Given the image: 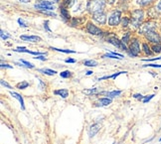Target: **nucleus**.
Wrapping results in <instances>:
<instances>
[{
    "label": "nucleus",
    "instance_id": "obj_21",
    "mask_svg": "<svg viewBox=\"0 0 161 144\" xmlns=\"http://www.w3.org/2000/svg\"><path fill=\"white\" fill-rule=\"evenodd\" d=\"M112 99L110 98H102V99H99V102L101 103L99 105H102V106H106V105H109L110 103H112Z\"/></svg>",
    "mask_w": 161,
    "mask_h": 144
},
{
    "label": "nucleus",
    "instance_id": "obj_14",
    "mask_svg": "<svg viewBox=\"0 0 161 144\" xmlns=\"http://www.w3.org/2000/svg\"><path fill=\"white\" fill-rule=\"evenodd\" d=\"M121 91H112V92H99V95H105L107 98H110V99H113V98H116V96H119L121 95Z\"/></svg>",
    "mask_w": 161,
    "mask_h": 144
},
{
    "label": "nucleus",
    "instance_id": "obj_2",
    "mask_svg": "<svg viewBox=\"0 0 161 144\" xmlns=\"http://www.w3.org/2000/svg\"><path fill=\"white\" fill-rule=\"evenodd\" d=\"M105 7H106L105 0H89L87 3V9L92 15L95 13L103 11Z\"/></svg>",
    "mask_w": 161,
    "mask_h": 144
},
{
    "label": "nucleus",
    "instance_id": "obj_46",
    "mask_svg": "<svg viewBox=\"0 0 161 144\" xmlns=\"http://www.w3.org/2000/svg\"><path fill=\"white\" fill-rule=\"evenodd\" d=\"M65 62H66L67 64H75V63H76V60H75V59H71V58H69V59H66V60H65Z\"/></svg>",
    "mask_w": 161,
    "mask_h": 144
},
{
    "label": "nucleus",
    "instance_id": "obj_27",
    "mask_svg": "<svg viewBox=\"0 0 161 144\" xmlns=\"http://www.w3.org/2000/svg\"><path fill=\"white\" fill-rule=\"evenodd\" d=\"M151 50H152V52L155 54L161 53V44H153L151 46Z\"/></svg>",
    "mask_w": 161,
    "mask_h": 144
},
{
    "label": "nucleus",
    "instance_id": "obj_34",
    "mask_svg": "<svg viewBox=\"0 0 161 144\" xmlns=\"http://www.w3.org/2000/svg\"><path fill=\"white\" fill-rule=\"evenodd\" d=\"M155 96V95H146V96H144L143 98V99H142V102L143 103H147L148 102H150V99H152Z\"/></svg>",
    "mask_w": 161,
    "mask_h": 144
},
{
    "label": "nucleus",
    "instance_id": "obj_25",
    "mask_svg": "<svg viewBox=\"0 0 161 144\" xmlns=\"http://www.w3.org/2000/svg\"><path fill=\"white\" fill-rule=\"evenodd\" d=\"M148 15L151 18H157V17H159V11L156 8H151L149 10Z\"/></svg>",
    "mask_w": 161,
    "mask_h": 144
},
{
    "label": "nucleus",
    "instance_id": "obj_19",
    "mask_svg": "<svg viewBox=\"0 0 161 144\" xmlns=\"http://www.w3.org/2000/svg\"><path fill=\"white\" fill-rule=\"evenodd\" d=\"M83 22H84V19H81L80 17H74L71 19V26L76 27V26H79V25H81Z\"/></svg>",
    "mask_w": 161,
    "mask_h": 144
},
{
    "label": "nucleus",
    "instance_id": "obj_52",
    "mask_svg": "<svg viewBox=\"0 0 161 144\" xmlns=\"http://www.w3.org/2000/svg\"><path fill=\"white\" fill-rule=\"evenodd\" d=\"M20 2H22V3H28V2H30V0H20Z\"/></svg>",
    "mask_w": 161,
    "mask_h": 144
},
{
    "label": "nucleus",
    "instance_id": "obj_3",
    "mask_svg": "<svg viewBox=\"0 0 161 144\" xmlns=\"http://www.w3.org/2000/svg\"><path fill=\"white\" fill-rule=\"evenodd\" d=\"M157 28V24L155 21H147L141 24V26L138 29V34L139 35H146L147 33L151 31H155Z\"/></svg>",
    "mask_w": 161,
    "mask_h": 144
},
{
    "label": "nucleus",
    "instance_id": "obj_22",
    "mask_svg": "<svg viewBox=\"0 0 161 144\" xmlns=\"http://www.w3.org/2000/svg\"><path fill=\"white\" fill-rule=\"evenodd\" d=\"M83 92L85 95H99V89L98 88H95V89H85L83 91Z\"/></svg>",
    "mask_w": 161,
    "mask_h": 144
},
{
    "label": "nucleus",
    "instance_id": "obj_9",
    "mask_svg": "<svg viewBox=\"0 0 161 144\" xmlns=\"http://www.w3.org/2000/svg\"><path fill=\"white\" fill-rule=\"evenodd\" d=\"M86 31L87 33L91 34V35H95V36H99L102 34V30L101 28H99L96 25H95L92 22H88L86 25Z\"/></svg>",
    "mask_w": 161,
    "mask_h": 144
},
{
    "label": "nucleus",
    "instance_id": "obj_35",
    "mask_svg": "<svg viewBox=\"0 0 161 144\" xmlns=\"http://www.w3.org/2000/svg\"><path fill=\"white\" fill-rule=\"evenodd\" d=\"M121 74H127V72H126V71H122V72H117V73L113 74V75H109V78H110V79H112V80H114V79H116V78L119 77V75H121Z\"/></svg>",
    "mask_w": 161,
    "mask_h": 144
},
{
    "label": "nucleus",
    "instance_id": "obj_8",
    "mask_svg": "<svg viewBox=\"0 0 161 144\" xmlns=\"http://www.w3.org/2000/svg\"><path fill=\"white\" fill-rule=\"evenodd\" d=\"M144 37L149 43H152V44H161V34H159L156 31L149 32V33L144 35Z\"/></svg>",
    "mask_w": 161,
    "mask_h": 144
},
{
    "label": "nucleus",
    "instance_id": "obj_50",
    "mask_svg": "<svg viewBox=\"0 0 161 144\" xmlns=\"http://www.w3.org/2000/svg\"><path fill=\"white\" fill-rule=\"evenodd\" d=\"M105 1H106V3H109V5H112V4L116 3V0H105Z\"/></svg>",
    "mask_w": 161,
    "mask_h": 144
},
{
    "label": "nucleus",
    "instance_id": "obj_11",
    "mask_svg": "<svg viewBox=\"0 0 161 144\" xmlns=\"http://www.w3.org/2000/svg\"><path fill=\"white\" fill-rule=\"evenodd\" d=\"M20 39L24 42H30V43H39L42 41V38L36 35H21Z\"/></svg>",
    "mask_w": 161,
    "mask_h": 144
},
{
    "label": "nucleus",
    "instance_id": "obj_13",
    "mask_svg": "<svg viewBox=\"0 0 161 144\" xmlns=\"http://www.w3.org/2000/svg\"><path fill=\"white\" fill-rule=\"evenodd\" d=\"M99 130H101V124L99 123H94L91 125V127L89 129V137H94V136L98 133Z\"/></svg>",
    "mask_w": 161,
    "mask_h": 144
},
{
    "label": "nucleus",
    "instance_id": "obj_47",
    "mask_svg": "<svg viewBox=\"0 0 161 144\" xmlns=\"http://www.w3.org/2000/svg\"><path fill=\"white\" fill-rule=\"evenodd\" d=\"M133 98L134 99H143V96L142 95H140V93H135V95H133Z\"/></svg>",
    "mask_w": 161,
    "mask_h": 144
},
{
    "label": "nucleus",
    "instance_id": "obj_45",
    "mask_svg": "<svg viewBox=\"0 0 161 144\" xmlns=\"http://www.w3.org/2000/svg\"><path fill=\"white\" fill-rule=\"evenodd\" d=\"M0 66H1V68H7V69H12V66H10V65H8V64H5V63H1V65H0Z\"/></svg>",
    "mask_w": 161,
    "mask_h": 144
},
{
    "label": "nucleus",
    "instance_id": "obj_5",
    "mask_svg": "<svg viewBox=\"0 0 161 144\" xmlns=\"http://www.w3.org/2000/svg\"><path fill=\"white\" fill-rule=\"evenodd\" d=\"M106 42L110 43L112 45H113L114 47H116L117 49L121 50V51H127V48H126V45L124 44V43L119 40V39H117V37L114 34H109V36H107L106 38Z\"/></svg>",
    "mask_w": 161,
    "mask_h": 144
},
{
    "label": "nucleus",
    "instance_id": "obj_36",
    "mask_svg": "<svg viewBox=\"0 0 161 144\" xmlns=\"http://www.w3.org/2000/svg\"><path fill=\"white\" fill-rule=\"evenodd\" d=\"M17 22H18V24H19V26H20V27H23V28H26V27H28V25L24 22V20L22 19V18H18Z\"/></svg>",
    "mask_w": 161,
    "mask_h": 144
},
{
    "label": "nucleus",
    "instance_id": "obj_41",
    "mask_svg": "<svg viewBox=\"0 0 161 144\" xmlns=\"http://www.w3.org/2000/svg\"><path fill=\"white\" fill-rule=\"evenodd\" d=\"M1 85H3V86H5V88H7V89H13L11 85H10L8 82H7L6 81H4V80H1Z\"/></svg>",
    "mask_w": 161,
    "mask_h": 144
},
{
    "label": "nucleus",
    "instance_id": "obj_33",
    "mask_svg": "<svg viewBox=\"0 0 161 144\" xmlns=\"http://www.w3.org/2000/svg\"><path fill=\"white\" fill-rule=\"evenodd\" d=\"M102 58H109V59H116V60H120L121 58H119V57H117V56H116V55H113V54H112V53H106V54H105V55H102Z\"/></svg>",
    "mask_w": 161,
    "mask_h": 144
},
{
    "label": "nucleus",
    "instance_id": "obj_15",
    "mask_svg": "<svg viewBox=\"0 0 161 144\" xmlns=\"http://www.w3.org/2000/svg\"><path fill=\"white\" fill-rule=\"evenodd\" d=\"M10 95H11L14 99H16L18 102H19L20 105H21V109L24 110V109H25V103H24V99H23V98H22V95H19V93L15 92H10Z\"/></svg>",
    "mask_w": 161,
    "mask_h": 144
},
{
    "label": "nucleus",
    "instance_id": "obj_10",
    "mask_svg": "<svg viewBox=\"0 0 161 144\" xmlns=\"http://www.w3.org/2000/svg\"><path fill=\"white\" fill-rule=\"evenodd\" d=\"M92 20L96 21V22L99 25H106L107 22V17H106V12L102 11V12L92 14Z\"/></svg>",
    "mask_w": 161,
    "mask_h": 144
},
{
    "label": "nucleus",
    "instance_id": "obj_54",
    "mask_svg": "<svg viewBox=\"0 0 161 144\" xmlns=\"http://www.w3.org/2000/svg\"><path fill=\"white\" fill-rule=\"evenodd\" d=\"M160 32H161V26H160Z\"/></svg>",
    "mask_w": 161,
    "mask_h": 144
},
{
    "label": "nucleus",
    "instance_id": "obj_17",
    "mask_svg": "<svg viewBox=\"0 0 161 144\" xmlns=\"http://www.w3.org/2000/svg\"><path fill=\"white\" fill-rule=\"evenodd\" d=\"M142 52L145 54L146 56H151L153 52L151 50V47H150L147 43H143L142 44Z\"/></svg>",
    "mask_w": 161,
    "mask_h": 144
},
{
    "label": "nucleus",
    "instance_id": "obj_28",
    "mask_svg": "<svg viewBox=\"0 0 161 144\" xmlns=\"http://www.w3.org/2000/svg\"><path fill=\"white\" fill-rule=\"evenodd\" d=\"M29 85H30L29 82H26V81H23V82H21L20 84L17 85V89H27Z\"/></svg>",
    "mask_w": 161,
    "mask_h": 144
},
{
    "label": "nucleus",
    "instance_id": "obj_24",
    "mask_svg": "<svg viewBox=\"0 0 161 144\" xmlns=\"http://www.w3.org/2000/svg\"><path fill=\"white\" fill-rule=\"evenodd\" d=\"M83 64L86 67H96L98 66V62L95 60H86L83 62Z\"/></svg>",
    "mask_w": 161,
    "mask_h": 144
},
{
    "label": "nucleus",
    "instance_id": "obj_23",
    "mask_svg": "<svg viewBox=\"0 0 161 144\" xmlns=\"http://www.w3.org/2000/svg\"><path fill=\"white\" fill-rule=\"evenodd\" d=\"M153 0H137V4L140 7H147L152 4Z\"/></svg>",
    "mask_w": 161,
    "mask_h": 144
},
{
    "label": "nucleus",
    "instance_id": "obj_49",
    "mask_svg": "<svg viewBox=\"0 0 161 144\" xmlns=\"http://www.w3.org/2000/svg\"><path fill=\"white\" fill-rule=\"evenodd\" d=\"M109 75H105V77H102V78H99L98 79V81H103V80H109Z\"/></svg>",
    "mask_w": 161,
    "mask_h": 144
},
{
    "label": "nucleus",
    "instance_id": "obj_32",
    "mask_svg": "<svg viewBox=\"0 0 161 144\" xmlns=\"http://www.w3.org/2000/svg\"><path fill=\"white\" fill-rule=\"evenodd\" d=\"M121 41H122L125 45L129 43V41H130V33H129V32H126V34H125V35L123 36V37H122V39H121Z\"/></svg>",
    "mask_w": 161,
    "mask_h": 144
},
{
    "label": "nucleus",
    "instance_id": "obj_38",
    "mask_svg": "<svg viewBox=\"0 0 161 144\" xmlns=\"http://www.w3.org/2000/svg\"><path fill=\"white\" fill-rule=\"evenodd\" d=\"M41 13L45 14V15H49V16H53V17H56V13H54L52 11H49V10H44V11H40Z\"/></svg>",
    "mask_w": 161,
    "mask_h": 144
},
{
    "label": "nucleus",
    "instance_id": "obj_40",
    "mask_svg": "<svg viewBox=\"0 0 161 144\" xmlns=\"http://www.w3.org/2000/svg\"><path fill=\"white\" fill-rule=\"evenodd\" d=\"M38 80H39V84H40V85H39V86H40V89H43V91H45L46 88H47V86H46V84L41 80V79H38Z\"/></svg>",
    "mask_w": 161,
    "mask_h": 144
},
{
    "label": "nucleus",
    "instance_id": "obj_42",
    "mask_svg": "<svg viewBox=\"0 0 161 144\" xmlns=\"http://www.w3.org/2000/svg\"><path fill=\"white\" fill-rule=\"evenodd\" d=\"M33 59H35V60H40V61H47V58L44 57V55H40V56L33 57Z\"/></svg>",
    "mask_w": 161,
    "mask_h": 144
},
{
    "label": "nucleus",
    "instance_id": "obj_6",
    "mask_svg": "<svg viewBox=\"0 0 161 144\" xmlns=\"http://www.w3.org/2000/svg\"><path fill=\"white\" fill-rule=\"evenodd\" d=\"M121 20H122V18H121V11H119V10H114L109 15L107 23H109V26L114 27L119 25L121 23Z\"/></svg>",
    "mask_w": 161,
    "mask_h": 144
},
{
    "label": "nucleus",
    "instance_id": "obj_7",
    "mask_svg": "<svg viewBox=\"0 0 161 144\" xmlns=\"http://www.w3.org/2000/svg\"><path fill=\"white\" fill-rule=\"evenodd\" d=\"M36 9L39 11H44V10H49V11H53L55 9L53 1H48V0H39V1L34 5Z\"/></svg>",
    "mask_w": 161,
    "mask_h": 144
},
{
    "label": "nucleus",
    "instance_id": "obj_1",
    "mask_svg": "<svg viewBox=\"0 0 161 144\" xmlns=\"http://www.w3.org/2000/svg\"><path fill=\"white\" fill-rule=\"evenodd\" d=\"M143 20H144V11L142 9H135L131 12L130 25L133 30L139 29L143 23Z\"/></svg>",
    "mask_w": 161,
    "mask_h": 144
},
{
    "label": "nucleus",
    "instance_id": "obj_18",
    "mask_svg": "<svg viewBox=\"0 0 161 144\" xmlns=\"http://www.w3.org/2000/svg\"><path fill=\"white\" fill-rule=\"evenodd\" d=\"M38 72L43 75H55L57 74V72L52 69H38Z\"/></svg>",
    "mask_w": 161,
    "mask_h": 144
},
{
    "label": "nucleus",
    "instance_id": "obj_29",
    "mask_svg": "<svg viewBox=\"0 0 161 144\" xmlns=\"http://www.w3.org/2000/svg\"><path fill=\"white\" fill-rule=\"evenodd\" d=\"M60 75H61V78H63V79H69L72 77V72L69 70H66L64 72H61Z\"/></svg>",
    "mask_w": 161,
    "mask_h": 144
},
{
    "label": "nucleus",
    "instance_id": "obj_4",
    "mask_svg": "<svg viewBox=\"0 0 161 144\" xmlns=\"http://www.w3.org/2000/svg\"><path fill=\"white\" fill-rule=\"evenodd\" d=\"M142 49H140V43H139V40L137 38H133L132 39V42L129 44V47H128V55L130 57H138V55L140 54V51Z\"/></svg>",
    "mask_w": 161,
    "mask_h": 144
},
{
    "label": "nucleus",
    "instance_id": "obj_16",
    "mask_svg": "<svg viewBox=\"0 0 161 144\" xmlns=\"http://www.w3.org/2000/svg\"><path fill=\"white\" fill-rule=\"evenodd\" d=\"M54 93H55L56 95H59L63 99H66V98H68V95H69V91L66 89H56V91L54 92Z\"/></svg>",
    "mask_w": 161,
    "mask_h": 144
},
{
    "label": "nucleus",
    "instance_id": "obj_26",
    "mask_svg": "<svg viewBox=\"0 0 161 144\" xmlns=\"http://www.w3.org/2000/svg\"><path fill=\"white\" fill-rule=\"evenodd\" d=\"M19 62H20V63H22V64H23V66H24L25 68H29V69H34V68H35V66H34L33 64H31L30 62H28V61H26V60L20 59V60H19Z\"/></svg>",
    "mask_w": 161,
    "mask_h": 144
},
{
    "label": "nucleus",
    "instance_id": "obj_53",
    "mask_svg": "<svg viewBox=\"0 0 161 144\" xmlns=\"http://www.w3.org/2000/svg\"><path fill=\"white\" fill-rule=\"evenodd\" d=\"M54 1H56V2H59V1H60V0H54Z\"/></svg>",
    "mask_w": 161,
    "mask_h": 144
},
{
    "label": "nucleus",
    "instance_id": "obj_55",
    "mask_svg": "<svg viewBox=\"0 0 161 144\" xmlns=\"http://www.w3.org/2000/svg\"><path fill=\"white\" fill-rule=\"evenodd\" d=\"M160 141H161V138H160Z\"/></svg>",
    "mask_w": 161,
    "mask_h": 144
},
{
    "label": "nucleus",
    "instance_id": "obj_43",
    "mask_svg": "<svg viewBox=\"0 0 161 144\" xmlns=\"http://www.w3.org/2000/svg\"><path fill=\"white\" fill-rule=\"evenodd\" d=\"M159 60H161V57L153 58V59H143L144 62H154V61H159Z\"/></svg>",
    "mask_w": 161,
    "mask_h": 144
},
{
    "label": "nucleus",
    "instance_id": "obj_48",
    "mask_svg": "<svg viewBox=\"0 0 161 144\" xmlns=\"http://www.w3.org/2000/svg\"><path fill=\"white\" fill-rule=\"evenodd\" d=\"M156 9L158 10L159 12H161V0H159V1L157 2V4H156Z\"/></svg>",
    "mask_w": 161,
    "mask_h": 144
},
{
    "label": "nucleus",
    "instance_id": "obj_51",
    "mask_svg": "<svg viewBox=\"0 0 161 144\" xmlns=\"http://www.w3.org/2000/svg\"><path fill=\"white\" fill-rule=\"evenodd\" d=\"M92 73H94L92 71H88L87 73H86V75H92Z\"/></svg>",
    "mask_w": 161,
    "mask_h": 144
},
{
    "label": "nucleus",
    "instance_id": "obj_37",
    "mask_svg": "<svg viewBox=\"0 0 161 144\" xmlns=\"http://www.w3.org/2000/svg\"><path fill=\"white\" fill-rule=\"evenodd\" d=\"M0 36H1V39H2L3 41H6L7 39H9V38H10V36H9V35L4 34V31H3V30L0 31Z\"/></svg>",
    "mask_w": 161,
    "mask_h": 144
},
{
    "label": "nucleus",
    "instance_id": "obj_31",
    "mask_svg": "<svg viewBox=\"0 0 161 144\" xmlns=\"http://www.w3.org/2000/svg\"><path fill=\"white\" fill-rule=\"evenodd\" d=\"M77 0H65L64 1V5L63 6H65V7H68V8H71L72 6H73L75 3H76Z\"/></svg>",
    "mask_w": 161,
    "mask_h": 144
},
{
    "label": "nucleus",
    "instance_id": "obj_30",
    "mask_svg": "<svg viewBox=\"0 0 161 144\" xmlns=\"http://www.w3.org/2000/svg\"><path fill=\"white\" fill-rule=\"evenodd\" d=\"M121 25H122V27L126 28L128 25H130V18L128 17H123L122 20H121Z\"/></svg>",
    "mask_w": 161,
    "mask_h": 144
},
{
    "label": "nucleus",
    "instance_id": "obj_39",
    "mask_svg": "<svg viewBox=\"0 0 161 144\" xmlns=\"http://www.w3.org/2000/svg\"><path fill=\"white\" fill-rule=\"evenodd\" d=\"M44 29H45V31L49 32V33H51V32H52V30L49 27V20H46L44 22Z\"/></svg>",
    "mask_w": 161,
    "mask_h": 144
},
{
    "label": "nucleus",
    "instance_id": "obj_12",
    "mask_svg": "<svg viewBox=\"0 0 161 144\" xmlns=\"http://www.w3.org/2000/svg\"><path fill=\"white\" fill-rule=\"evenodd\" d=\"M60 14H61V17L63 18V20L66 21V22L72 19L69 10H68L65 6H60Z\"/></svg>",
    "mask_w": 161,
    "mask_h": 144
},
{
    "label": "nucleus",
    "instance_id": "obj_20",
    "mask_svg": "<svg viewBox=\"0 0 161 144\" xmlns=\"http://www.w3.org/2000/svg\"><path fill=\"white\" fill-rule=\"evenodd\" d=\"M50 49L53 50V51H57V52H61V53H65V54H76V51H73V50H69V49H58L55 48V47H50Z\"/></svg>",
    "mask_w": 161,
    "mask_h": 144
},
{
    "label": "nucleus",
    "instance_id": "obj_44",
    "mask_svg": "<svg viewBox=\"0 0 161 144\" xmlns=\"http://www.w3.org/2000/svg\"><path fill=\"white\" fill-rule=\"evenodd\" d=\"M144 68L146 67H151V68H161V65H156V64H148V65H144L143 66Z\"/></svg>",
    "mask_w": 161,
    "mask_h": 144
}]
</instances>
